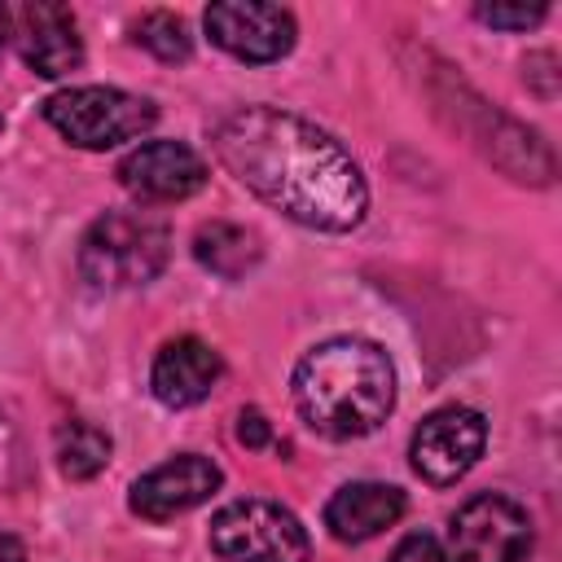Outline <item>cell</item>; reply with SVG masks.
Masks as SVG:
<instances>
[{
  "label": "cell",
  "instance_id": "cell-1",
  "mask_svg": "<svg viewBox=\"0 0 562 562\" xmlns=\"http://www.w3.org/2000/svg\"><path fill=\"white\" fill-rule=\"evenodd\" d=\"M215 154L250 193L307 228L347 233L364 220L369 189L351 154L290 110H233L215 127Z\"/></svg>",
  "mask_w": 562,
  "mask_h": 562
},
{
  "label": "cell",
  "instance_id": "cell-2",
  "mask_svg": "<svg viewBox=\"0 0 562 562\" xmlns=\"http://www.w3.org/2000/svg\"><path fill=\"white\" fill-rule=\"evenodd\" d=\"M294 404L329 439L369 435L395 408L391 356L369 338H329L294 364Z\"/></svg>",
  "mask_w": 562,
  "mask_h": 562
},
{
  "label": "cell",
  "instance_id": "cell-3",
  "mask_svg": "<svg viewBox=\"0 0 562 562\" xmlns=\"http://www.w3.org/2000/svg\"><path fill=\"white\" fill-rule=\"evenodd\" d=\"M167 250V224L149 211H105L79 241V272L101 290H132L162 272Z\"/></svg>",
  "mask_w": 562,
  "mask_h": 562
},
{
  "label": "cell",
  "instance_id": "cell-4",
  "mask_svg": "<svg viewBox=\"0 0 562 562\" xmlns=\"http://www.w3.org/2000/svg\"><path fill=\"white\" fill-rule=\"evenodd\" d=\"M44 119L79 149H114L123 140H136L140 132H149L158 110H154V101H145L136 92L88 83V88L53 92L44 101Z\"/></svg>",
  "mask_w": 562,
  "mask_h": 562
},
{
  "label": "cell",
  "instance_id": "cell-5",
  "mask_svg": "<svg viewBox=\"0 0 562 562\" xmlns=\"http://www.w3.org/2000/svg\"><path fill=\"white\" fill-rule=\"evenodd\" d=\"M211 544L224 562H307L303 522L277 501H233L211 518Z\"/></svg>",
  "mask_w": 562,
  "mask_h": 562
},
{
  "label": "cell",
  "instance_id": "cell-6",
  "mask_svg": "<svg viewBox=\"0 0 562 562\" xmlns=\"http://www.w3.org/2000/svg\"><path fill=\"white\" fill-rule=\"evenodd\" d=\"M483 443H487L483 413L465 408V404H448V408H435L413 430L408 457H413V470L426 483L448 487V483H457V479H465L474 470V461L483 457Z\"/></svg>",
  "mask_w": 562,
  "mask_h": 562
},
{
  "label": "cell",
  "instance_id": "cell-7",
  "mask_svg": "<svg viewBox=\"0 0 562 562\" xmlns=\"http://www.w3.org/2000/svg\"><path fill=\"white\" fill-rule=\"evenodd\" d=\"M457 562H522L531 553V518L509 496H474L452 518Z\"/></svg>",
  "mask_w": 562,
  "mask_h": 562
},
{
  "label": "cell",
  "instance_id": "cell-8",
  "mask_svg": "<svg viewBox=\"0 0 562 562\" xmlns=\"http://www.w3.org/2000/svg\"><path fill=\"white\" fill-rule=\"evenodd\" d=\"M211 40L241 61H277L294 48V18L263 0H220L206 9Z\"/></svg>",
  "mask_w": 562,
  "mask_h": 562
},
{
  "label": "cell",
  "instance_id": "cell-9",
  "mask_svg": "<svg viewBox=\"0 0 562 562\" xmlns=\"http://www.w3.org/2000/svg\"><path fill=\"white\" fill-rule=\"evenodd\" d=\"M119 184L140 202H184L206 184V162L184 140H145L119 162Z\"/></svg>",
  "mask_w": 562,
  "mask_h": 562
},
{
  "label": "cell",
  "instance_id": "cell-10",
  "mask_svg": "<svg viewBox=\"0 0 562 562\" xmlns=\"http://www.w3.org/2000/svg\"><path fill=\"white\" fill-rule=\"evenodd\" d=\"M9 31L18 40V53L22 61L44 75V79H57V75H70L79 70L83 61V40H79V26H75V13L66 4H53V0H35V4H22L9 13Z\"/></svg>",
  "mask_w": 562,
  "mask_h": 562
},
{
  "label": "cell",
  "instance_id": "cell-11",
  "mask_svg": "<svg viewBox=\"0 0 562 562\" xmlns=\"http://www.w3.org/2000/svg\"><path fill=\"white\" fill-rule=\"evenodd\" d=\"M215 487H220V465L211 457L184 452V457H171V461L154 465L149 474H140L132 483L127 505H132V514H140L149 522H167V518L198 509Z\"/></svg>",
  "mask_w": 562,
  "mask_h": 562
},
{
  "label": "cell",
  "instance_id": "cell-12",
  "mask_svg": "<svg viewBox=\"0 0 562 562\" xmlns=\"http://www.w3.org/2000/svg\"><path fill=\"white\" fill-rule=\"evenodd\" d=\"M224 373V360L211 342L202 338H171L158 356H154V373H149V386L154 395L167 404V408H189L198 400H206L215 391Z\"/></svg>",
  "mask_w": 562,
  "mask_h": 562
},
{
  "label": "cell",
  "instance_id": "cell-13",
  "mask_svg": "<svg viewBox=\"0 0 562 562\" xmlns=\"http://www.w3.org/2000/svg\"><path fill=\"white\" fill-rule=\"evenodd\" d=\"M404 492L391 487V483H347L329 496L325 505V527L334 531V540L342 544H360V540H373L382 536L386 527H395L404 518Z\"/></svg>",
  "mask_w": 562,
  "mask_h": 562
},
{
  "label": "cell",
  "instance_id": "cell-14",
  "mask_svg": "<svg viewBox=\"0 0 562 562\" xmlns=\"http://www.w3.org/2000/svg\"><path fill=\"white\" fill-rule=\"evenodd\" d=\"M193 255L215 277L237 281V277H246L259 263L263 246H259V233H250L241 224H228V220H211V224H202L193 233Z\"/></svg>",
  "mask_w": 562,
  "mask_h": 562
},
{
  "label": "cell",
  "instance_id": "cell-15",
  "mask_svg": "<svg viewBox=\"0 0 562 562\" xmlns=\"http://www.w3.org/2000/svg\"><path fill=\"white\" fill-rule=\"evenodd\" d=\"M110 435L101 430V426H92V422H61L57 426V465H61V474L66 479H92V474H101L105 470V461H110Z\"/></svg>",
  "mask_w": 562,
  "mask_h": 562
},
{
  "label": "cell",
  "instance_id": "cell-16",
  "mask_svg": "<svg viewBox=\"0 0 562 562\" xmlns=\"http://www.w3.org/2000/svg\"><path fill=\"white\" fill-rule=\"evenodd\" d=\"M136 44L149 48L154 57H162V61H184L193 53V40H189V31L176 13H145L136 22Z\"/></svg>",
  "mask_w": 562,
  "mask_h": 562
},
{
  "label": "cell",
  "instance_id": "cell-17",
  "mask_svg": "<svg viewBox=\"0 0 562 562\" xmlns=\"http://www.w3.org/2000/svg\"><path fill=\"white\" fill-rule=\"evenodd\" d=\"M544 4H479V18L487 26H505V31H527L544 18Z\"/></svg>",
  "mask_w": 562,
  "mask_h": 562
},
{
  "label": "cell",
  "instance_id": "cell-18",
  "mask_svg": "<svg viewBox=\"0 0 562 562\" xmlns=\"http://www.w3.org/2000/svg\"><path fill=\"white\" fill-rule=\"evenodd\" d=\"M391 562H448V553L439 549V540H435V536L413 531V536H404V540L395 544Z\"/></svg>",
  "mask_w": 562,
  "mask_h": 562
},
{
  "label": "cell",
  "instance_id": "cell-19",
  "mask_svg": "<svg viewBox=\"0 0 562 562\" xmlns=\"http://www.w3.org/2000/svg\"><path fill=\"white\" fill-rule=\"evenodd\" d=\"M237 439H241L246 448H263V443L272 439L268 417H263L259 408H241V417H237Z\"/></svg>",
  "mask_w": 562,
  "mask_h": 562
},
{
  "label": "cell",
  "instance_id": "cell-20",
  "mask_svg": "<svg viewBox=\"0 0 562 562\" xmlns=\"http://www.w3.org/2000/svg\"><path fill=\"white\" fill-rule=\"evenodd\" d=\"M0 562H26V549H22V540H13V536H0Z\"/></svg>",
  "mask_w": 562,
  "mask_h": 562
},
{
  "label": "cell",
  "instance_id": "cell-21",
  "mask_svg": "<svg viewBox=\"0 0 562 562\" xmlns=\"http://www.w3.org/2000/svg\"><path fill=\"white\" fill-rule=\"evenodd\" d=\"M4 40H9V9L0 4V48H4Z\"/></svg>",
  "mask_w": 562,
  "mask_h": 562
},
{
  "label": "cell",
  "instance_id": "cell-22",
  "mask_svg": "<svg viewBox=\"0 0 562 562\" xmlns=\"http://www.w3.org/2000/svg\"><path fill=\"white\" fill-rule=\"evenodd\" d=\"M0 127H4V114H0Z\"/></svg>",
  "mask_w": 562,
  "mask_h": 562
}]
</instances>
